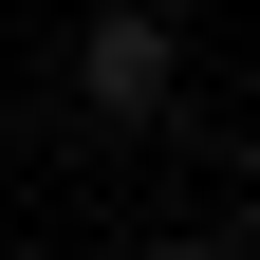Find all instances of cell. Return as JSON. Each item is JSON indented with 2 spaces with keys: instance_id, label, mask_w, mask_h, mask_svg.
Returning a JSON list of instances; mask_svg holds the SVG:
<instances>
[{
  "instance_id": "cell-1",
  "label": "cell",
  "mask_w": 260,
  "mask_h": 260,
  "mask_svg": "<svg viewBox=\"0 0 260 260\" xmlns=\"http://www.w3.org/2000/svg\"><path fill=\"white\" fill-rule=\"evenodd\" d=\"M75 112L93 130L186 112V19H168V0H93V19H75Z\"/></svg>"
},
{
  "instance_id": "cell-2",
  "label": "cell",
  "mask_w": 260,
  "mask_h": 260,
  "mask_svg": "<svg viewBox=\"0 0 260 260\" xmlns=\"http://www.w3.org/2000/svg\"><path fill=\"white\" fill-rule=\"evenodd\" d=\"M130 260H242V242H223V223H186V242H130Z\"/></svg>"
}]
</instances>
